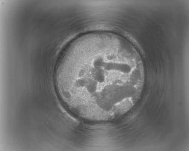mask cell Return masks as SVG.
<instances>
[{
	"mask_svg": "<svg viewBox=\"0 0 189 151\" xmlns=\"http://www.w3.org/2000/svg\"><path fill=\"white\" fill-rule=\"evenodd\" d=\"M56 76L65 90L94 108L111 104L126 86L139 81L138 64L122 45L105 37L90 38L68 49Z\"/></svg>",
	"mask_w": 189,
	"mask_h": 151,
	"instance_id": "cell-1",
	"label": "cell"
}]
</instances>
